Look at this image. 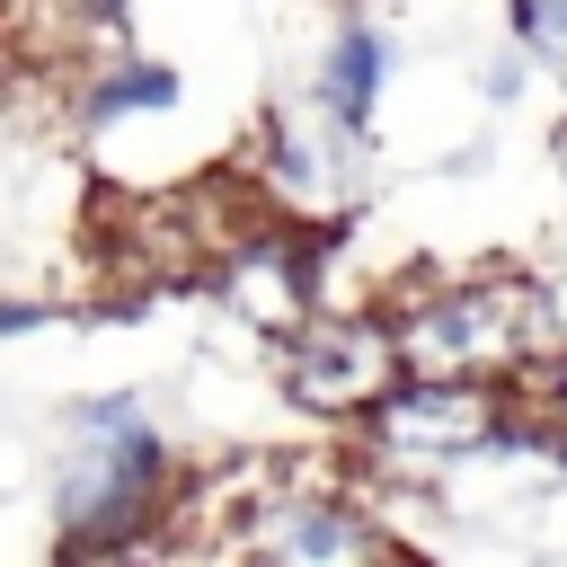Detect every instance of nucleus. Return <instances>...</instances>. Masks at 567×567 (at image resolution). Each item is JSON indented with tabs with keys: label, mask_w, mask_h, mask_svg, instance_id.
<instances>
[{
	"label": "nucleus",
	"mask_w": 567,
	"mask_h": 567,
	"mask_svg": "<svg viewBox=\"0 0 567 567\" xmlns=\"http://www.w3.org/2000/svg\"><path fill=\"white\" fill-rule=\"evenodd\" d=\"M177 496H186V452L133 390H97L62 408V443H53V549L62 558H159Z\"/></svg>",
	"instance_id": "nucleus-1"
},
{
	"label": "nucleus",
	"mask_w": 567,
	"mask_h": 567,
	"mask_svg": "<svg viewBox=\"0 0 567 567\" xmlns=\"http://www.w3.org/2000/svg\"><path fill=\"white\" fill-rule=\"evenodd\" d=\"M381 310L399 337V372H443V381H514L532 354L567 337V284L514 257L416 266L408 284L381 292Z\"/></svg>",
	"instance_id": "nucleus-2"
},
{
	"label": "nucleus",
	"mask_w": 567,
	"mask_h": 567,
	"mask_svg": "<svg viewBox=\"0 0 567 567\" xmlns=\"http://www.w3.org/2000/svg\"><path fill=\"white\" fill-rule=\"evenodd\" d=\"M346 452L390 496H443L461 470H487V461H549L514 381H443V372H399L346 425Z\"/></svg>",
	"instance_id": "nucleus-3"
},
{
	"label": "nucleus",
	"mask_w": 567,
	"mask_h": 567,
	"mask_svg": "<svg viewBox=\"0 0 567 567\" xmlns=\"http://www.w3.org/2000/svg\"><path fill=\"white\" fill-rule=\"evenodd\" d=\"M266 372H275V390H284L292 416L346 434V425L399 381V337H390L381 292H372V301H337V292H328L319 310H301L292 328H275V337H266Z\"/></svg>",
	"instance_id": "nucleus-4"
},
{
	"label": "nucleus",
	"mask_w": 567,
	"mask_h": 567,
	"mask_svg": "<svg viewBox=\"0 0 567 567\" xmlns=\"http://www.w3.org/2000/svg\"><path fill=\"white\" fill-rule=\"evenodd\" d=\"M363 133H346L310 89L301 97H275L239 151L248 186L275 204V213H301V221H354V186H363Z\"/></svg>",
	"instance_id": "nucleus-5"
},
{
	"label": "nucleus",
	"mask_w": 567,
	"mask_h": 567,
	"mask_svg": "<svg viewBox=\"0 0 567 567\" xmlns=\"http://www.w3.org/2000/svg\"><path fill=\"white\" fill-rule=\"evenodd\" d=\"M62 115L80 124V133H115V124H142V115H168L186 89H177V71L168 62H151V53H133L124 35L115 44H89L62 80Z\"/></svg>",
	"instance_id": "nucleus-6"
},
{
	"label": "nucleus",
	"mask_w": 567,
	"mask_h": 567,
	"mask_svg": "<svg viewBox=\"0 0 567 567\" xmlns=\"http://www.w3.org/2000/svg\"><path fill=\"white\" fill-rule=\"evenodd\" d=\"M310 97H319L346 133L372 142L381 97H390V27L363 18V9H337L328 35H319V62H310Z\"/></svg>",
	"instance_id": "nucleus-7"
},
{
	"label": "nucleus",
	"mask_w": 567,
	"mask_h": 567,
	"mask_svg": "<svg viewBox=\"0 0 567 567\" xmlns=\"http://www.w3.org/2000/svg\"><path fill=\"white\" fill-rule=\"evenodd\" d=\"M514 399H523V416H532V434H540L549 470H567V337L514 372Z\"/></svg>",
	"instance_id": "nucleus-8"
},
{
	"label": "nucleus",
	"mask_w": 567,
	"mask_h": 567,
	"mask_svg": "<svg viewBox=\"0 0 567 567\" xmlns=\"http://www.w3.org/2000/svg\"><path fill=\"white\" fill-rule=\"evenodd\" d=\"M505 35L532 53L540 80L567 89V0H505Z\"/></svg>",
	"instance_id": "nucleus-9"
},
{
	"label": "nucleus",
	"mask_w": 567,
	"mask_h": 567,
	"mask_svg": "<svg viewBox=\"0 0 567 567\" xmlns=\"http://www.w3.org/2000/svg\"><path fill=\"white\" fill-rule=\"evenodd\" d=\"M71 301H53V292H0V337H27V328H44V319H62Z\"/></svg>",
	"instance_id": "nucleus-10"
},
{
	"label": "nucleus",
	"mask_w": 567,
	"mask_h": 567,
	"mask_svg": "<svg viewBox=\"0 0 567 567\" xmlns=\"http://www.w3.org/2000/svg\"><path fill=\"white\" fill-rule=\"evenodd\" d=\"M549 159H558V177H567V106H558V124H549Z\"/></svg>",
	"instance_id": "nucleus-11"
}]
</instances>
